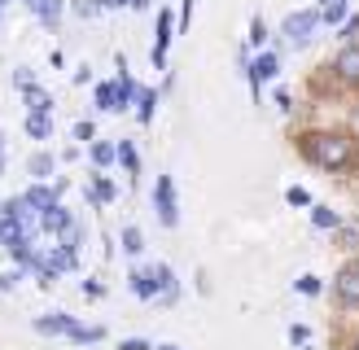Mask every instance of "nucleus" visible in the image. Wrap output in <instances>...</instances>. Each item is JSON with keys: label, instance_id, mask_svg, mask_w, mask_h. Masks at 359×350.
Wrapping results in <instances>:
<instances>
[{"label": "nucleus", "instance_id": "f257e3e1", "mask_svg": "<svg viewBox=\"0 0 359 350\" xmlns=\"http://www.w3.org/2000/svg\"><path fill=\"white\" fill-rule=\"evenodd\" d=\"M294 153L325 175H359V136L342 122H302L294 127Z\"/></svg>", "mask_w": 359, "mask_h": 350}, {"label": "nucleus", "instance_id": "f03ea898", "mask_svg": "<svg viewBox=\"0 0 359 350\" xmlns=\"http://www.w3.org/2000/svg\"><path fill=\"white\" fill-rule=\"evenodd\" d=\"M311 88H316L320 105H333V97L337 101H355L359 97V44H337V52L320 66Z\"/></svg>", "mask_w": 359, "mask_h": 350}, {"label": "nucleus", "instance_id": "7ed1b4c3", "mask_svg": "<svg viewBox=\"0 0 359 350\" xmlns=\"http://www.w3.org/2000/svg\"><path fill=\"white\" fill-rule=\"evenodd\" d=\"M333 298L337 320H359V258H342V267L333 272V285H325Z\"/></svg>", "mask_w": 359, "mask_h": 350}, {"label": "nucleus", "instance_id": "20e7f679", "mask_svg": "<svg viewBox=\"0 0 359 350\" xmlns=\"http://www.w3.org/2000/svg\"><path fill=\"white\" fill-rule=\"evenodd\" d=\"M316 31H320V9L316 5H302V9H290L285 13V22H280V40L272 44L276 52L280 48H307L316 40Z\"/></svg>", "mask_w": 359, "mask_h": 350}, {"label": "nucleus", "instance_id": "39448f33", "mask_svg": "<svg viewBox=\"0 0 359 350\" xmlns=\"http://www.w3.org/2000/svg\"><path fill=\"white\" fill-rule=\"evenodd\" d=\"M241 75H245V83H250V97H255V105L263 101V83H272L276 75H280V52L267 44V48H259V52H250V62L241 66Z\"/></svg>", "mask_w": 359, "mask_h": 350}, {"label": "nucleus", "instance_id": "423d86ee", "mask_svg": "<svg viewBox=\"0 0 359 350\" xmlns=\"http://www.w3.org/2000/svg\"><path fill=\"white\" fill-rule=\"evenodd\" d=\"M171 44H175V13L167 5L154 9V44H149V66L154 70H171Z\"/></svg>", "mask_w": 359, "mask_h": 350}, {"label": "nucleus", "instance_id": "0eeeda50", "mask_svg": "<svg viewBox=\"0 0 359 350\" xmlns=\"http://www.w3.org/2000/svg\"><path fill=\"white\" fill-rule=\"evenodd\" d=\"M149 202H154V215H158V227H180V192H175V175H158L154 180V192H149Z\"/></svg>", "mask_w": 359, "mask_h": 350}, {"label": "nucleus", "instance_id": "6e6552de", "mask_svg": "<svg viewBox=\"0 0 359 350\" xmlns=\"http://www.w3.org/2000/svg\"><path fill=\"white\" fill-rule=\"evenodd\" d=\"M149 272H154V280H158V298H154V307H175L180 298H184V285H180L175 267L158 258V262H149Z\"/></svg>", "mask_w": 359, "mask_h": 350}, {"label": "nucleus", "instance_id": "1a4fd4ad", "mask_svg": "<svg viewBox=\"0 0 359 350\" xmlns=\"http://www.w3.org/2000/svg\"><path fill=\"white\" fill-rule=\"evenodd\" d=\"M79 324L83 320H75L70 311H44V315H35V332H40V337H62V342H70L79 332Z\"/></svg>", "mask_w": 359, "mask_h": 350}, {"label": "nucleus", "instance_id": "9d476101", "mask_svg": "<svg viewBox=\"0 0 359 350\" xmlns=\"http://www.w3.org/2000/svg\"><path fill=\"white\" fill-rule=\"evenodd\" d=\"M83 197L93 210H105L110 202H118V184L110 180L105 171H88V184H83Z\"/></svg>", "mask_w": 359, "mask_h": 350}, {"label": "nucleus", "instance_id": "9b49d317", "mask_svg": "<svg viewBox=\"0 0 359 350\" xmlns=\"http://www.w3.org/2000/svg\"><path fill=\"white\" fill-rule=\"evenodd\" d=\"M57 167H62V158L53 153V149H35V153L27 158V175H31V184H48L53 175H57Z\"/></svg>", "mask_w": 359, "mask_h": 350}, {"label": "nucleus", "instance_id": "f8f14e48", "mask_svg": "<svg viewBox=\"0 0 359 350\" xmlns=\"http://www.w3.org/2000/svg\"><path fill=\"white\" fill-rule=\"evenodd\" d=\"M128 289H132V298H140V302H154V298H158V280L149 272V262L128 267Z\"/></svg>", "mask_w": 359, "mask_h": 350}, {"label": "nucleus", "instance_id": "ddd939ff", "mask_svg": "<svg viewBox=\"0 0 359 350\" xmlns=\"http://www.w3.org/2000/svg\"><path fill=\"white\" fill-rule=\"evenodd\" d=\"M307 219H311L316 232H337V227L346 223V215H342L337 206H329V202H311V206H307Z\"/></svg>", "mask_w": 359, "mask_h": 350}, {"label": "nucleus", "instance_id": "4468645a", "mask_svg": "<svg viewBox=\"0 0 359 350\" xmlns=\"http://www.w3.org/2000/svg\"><path fill=\"white\" fill-rule=\"evenodd\" d=\"M114 167H123V175H128V184L140 180V149H136V140H114Z\"/></svg>", "mask_w": 359, "mask_h": 350}, {"label": "nucleus", "instance_id": "2eb2a0df", "mask_svg": "<svg viewBox=\"0 0 359 350\" xmlns=\"http://www.w3.org/2000/svg\"><path fill=\"white\" fill-rule=\"evenodd\" d=\"M158 105H163V92H158V88H145V83H140V92H136V101H132V114H136L140 127H149V122L158 118Z\"/></svg>", "mask_w": 359, "mask_h": 350}, {"label": "nucleus", "instance_id": "dca6fc26", "mask_svg": "<svg viewBox=\"0 0 359 350\" xmlns=\"http://www.w3.org/2000/svg\"><path fill=\"white\" fill-rule=\"evenodd\" d=\"M18 197H22V202L35 210V215H44L48 206H57V202H62L57 192H53V180H48V184H27L22 192H18Z\"/></svg>", "mask_w": 359, "mask_h": 350}, {"label": "nucleus", "instance_id": "f3484780", "mask_svg": "<svg viewBox=\"0 0 359 350\" xmlns=\"http://www.w3.org/2000/svg\"><path fill=\"white\" fill-rule=\"evenodd\" d=\"M22 97V105H27V114H57V105H53V92L44 83H31L27 92H18Z\"/></svg>", "mask_w": 359, "mask_h": 350}, {"label": "nucleus", "instance_id": "a211bd4d", "mask_svg": "<svg viewBox=\"0 0 359 350\" xmlns=\"http://www.w3.org/2000/svg\"><path fill=\"white\" fill-rule=\"evenodd\" d=\"M53 127H57V114H22V132L35 140V145L53 140Z\"/></svg>", "mask_w": 359, "mask_h": 350}, {"label": "nucleus", "instance_id": "6ab92c4d", "mask_svg": "<svg viewBox=\"0 0 359 350\" xmlns=\"http://www.w3.org/2000/svg\"><path fill=\"white\" fill-rule=\"evenodd\" d=\"M31 13H35V22H40L44 31H53V35H57L62 18H66V0H40V5H35Z\"/></svg>", "mask_w": 359, "mask_h": 350}, {"label": "nucleus", "instance_id": "aec40b11", "mask_svg": "<svg viewBox=\"0 0 359 350\" xmlns=\"http://www.w3.org/2000/svg\"><path fill=\"white\" fill-rule=\"evenodd\" d=\"M316 9H320V27L337 31V27L346 22V13H351L355 5H351V0H325V5H316Z\"/></svg>", "mask_w": 359, "mask_h": 350}, {"label": "nucleus", "instance_id": "412c9836", "mask_svg": "<svg viewBox=\"0 0 359 350\" xmlns=\"http://www.w3.org/2000/svg\"><path fill=\"white\" fill-rule=\"evenodd\" d=\"M88 162H93V171H110L114 167V140H93L88 145Z\"/></svg>", "mask_w": 359, "mask_h": 350}, {"label": "nucleus", "instance_id": "4be33fe9", "mask_svg": "<svg viewBox=\"0 0 359 350\" xmlns=\"http://www.w3.org/2000/svg\"><path fill=\"white\" fill-rule=\"evenodd\" d=\"M118 245H123V254H128V258H140V254H145V232H140L136 223H123Z\"/></svg>", "mask_w": 359, "mask_h": 350}, {"label": "nucleus", "instance_id": "5701e85b", "mask_svg": "<svg viewBox=\"0 0 359 350\" xmlns=\"http://www.w3.org/2000/svg\"><path fill=\"white\" fill-rule=\"evenodd\" d=\"M333 350H359V320H337Z\"/></svg>", "mask_w": 359, "mask_h": 350}, {"label": "nucleus", "instance_id": "b1692460", "mask_svg": "<svg viewBox=\"0 0 359 350\" xmlns=\"http://www.w3.org/2000/svg\"><path fill=\"white\" fill-rule=\"evenodd\" d=\"M267 44H272V35H267V22L255 13V18H250V31H245V48H250V52H259V48H267Z\"/></svg>", "mask_w": 359, "mask_h": 350}, {"label": "nucleus", "instance_id": "393cba45", "mask_svg": "<svg viewBox=\"0 0 359 350\" xmlns=\"http://www.w3.org/2000/svg\"><path fill=\"white\" fill-rule=\"evenodd\" d=\"M70 140H75L79 149H88V145L97 140V118H79L75 127H70Z\"/></svg>", "mask_w": 359, "mask_h": 350}, {"label": "nucleus", "instance_id": "a878e982", "mask_svg": "<svg viewBox=\"0 0 359 350\" xmlns=\"http://www.w3.org/2000/svg\"><path fill=\"white\" fill-rule=\"evenodd\" d=\"M294 293H302V298H320V293H325V280H320L316 272H302V276L294 280Z\"/></svg>", "mask_w": 359, "mask_h": 350}, {"label": "nucleus", "instance_id": "bb28decb", "mask_svg": "<svg viewBox=\"0 0 359 350\" xmlns=\"http://www.w3.org/2000/svg\"><path fill=\"white\" fill-rule=\"evenodd\" d=\"M66 13L83 18V22H93V18H101V0H66Z\"/></svg>", "mask_w": 359, "mask_h": 350}, {"label": "nucleus", "instance_id": "cd10ccee", "mask_svg": "<svg viewBox=\"0 0 359 350\" xmlns=\"http://www.w3.org/2000/svg\"><path fill=\"white\" fill-rule=\"evenodd\" d=\"M333 35H337V44H359V9H351V13H346V22L337 27Z\"/></svg>", "mask_w": 359, "mask_h": 350}, {"label": "nucleus", "instance_id": "c85d7f7f", "mask_svg": "<svg viewBox=\"0 0 359 350\" xmlns=\"http://www.w3.org/2000/svg\"><path fill=\"white\" fill-rule=\"evenodd\" d=\"M316 197H311V188H302V184H290L285 188V206H294V210H307Z\"/></svg>", "mask_w": 359, "mask_h": 350}, {"label": "nucleus", "instance_id": "c756f323", "mask_svg": "<svg viewBox=\"0 0 359 350\" xmlns=\"http://www.w3.org/2000/svg\"><path fill=\"white\" fill-rule=\"evenodd\" d=\"M27 276H31V272H27V267H18V262H13V267H5V272H0V293H13Z\"/></svg>", "mask_w": 359, "mask_h": 350}, {"label": "nucleus", "instance_id": "7c9ffc66", "mask_svg": "<svg viewBox=\"0 0 359 350\" xmlns=\"http://www.w3.org/2000/svg\"><path fill=\"white\" fill-rule=\"evenodd\" d=\"M79 293L88 298V302H101V298H105V280L101 276H83L79 280Z\"/></svg>", "mask_w": 359, "mask_h": 350}, {"label": "nucleus", "instance_id": "2f4dec72", "mask_svg": "<svg viewBox=\"0 0 359 350\" xmlns=\"http://www.w3.org/2000/svg\"><path fill=\"white\" fill-rule=\"evenodd\" d=\"M285 337H290V346L307 350L311 346V324H290V328H285Z\"/></svg>", "mask_w": 359, "mask_h": 350}, {"label": "nucleus", "instance_id": "473e14b6", "mask_svg": "<svg viewBox=\"0 0 359 350\" xmlns=\"http://www.w3.org/2000/svg\"><path fill=\"white\" fill-rule=\"evenodd\" d=\"M193 5L197 0H180V13H175V35H184L193 27Z\"/></svg>", "mask_w": 359, "mask_h": 350}, {"label": "nucleus", "instance_id": "72a5a7b5", "mask_svg": "<svg viewBox=\"0 0 359 350\" xmlns=\"http://www.w3.org/2000/svg\"><path fill=\"white\" fill-rule=\"evenodd\" d=\"M276 110H280L285 118H294V110H298V105H294V92H290V88H285V83L276 88Z\"/></svg>", "mask_w": 359, "mask_h": 350}, {"label": "nucleus", "instance_id": "f704fd0d", "mask_svg": "<svg viewBox=\"0 0 359 350\" xmlns=\"http://www.w3.org/2000/svg\"><path fill=\"white\" fill-rule=\"evenodd\" d=\"M31 83H40V79H35V70L31 66H13V88H18V92H27Z\"/></svg>", "mask_w": 359, "mask_h": 350}, {"label": "nucleus", "instance_id": "c9c22d12", "mask_svg": "<svg viewBox=\"0 0 359 350\" xmlns=\"http://www.w3.org/2000/svg\"><path fill=\"white\" fill-rule=\"evenodd\" d=\"M114 350H154V342L149 337H118Z\"/></svg>", "mask_w": 359, "mask_h": 350}, {"label": "nucleus", "instance_id": "e433bc0d", "mask_svg": "<svg viewBox=\"0 0 359 350\" xmlns=\"http://www.w3.org/2000/svg\"><path fill=\"white\" fill-rule=\"evenodd\" d=\"M70 83H75V88L97 83V79H93V66H88V62H83V66H75V75H70Z\"/></svg>", "mask_w": 359, "mask_h": 350}, {"label": "nucleus", "instance_id": "4c0bfd02", "mask_svg": "<svg viewBox=\"0 0 359 350\" xmlns=\"http://www.w3.org/2000/svg\"><path fill=\"white\" fill-rule=\"evenodd\" d=\"M346 127L359 136V97H355V101H346Z\"/></svg>", "mask_w": 359, "mask_h": 350}, {"label": "nucleus", "instance_id": "58836bf2", "mask_svg": "<svg viewBox=\"0 0 359 350\" xmlns=\"http://www.w3.org/2000/svg\"><path fill=\"white\" fill-rule=\"evenodd\" d=\"M132 0H101V13H123Z\"/></svg>", "mask_w": 359, "mask_h": 350}, {"label": "nucleus", "instance_id": "ea45409f", "mask_svg": "<svg viewBox=\"0 0 359 350\" xmlns=\"http://www.w3.org/2000/svg\"><path fill=\"white\" fill-rule=\"evenodd\" d=\"M57 158H62V162H79V158H83V149H79V145H66Z\"/></svg>", "mask_w": 359, "mask_h": 350}, {"label": "nucleus", "instance_id": "a19ab883", "mask_svg": "<svg viewBox=\"0 0 359 350\" xmlns=\"http://www.w3.org/2000/svg\"><path fill=\"white\" fill-rule=\"evenodd\" d=\"M128 9H136V13H154V9H158V0H132Z\"/></svg>", "mask_w": 359, "mask_h": 350}, {"label": "nucleus", "instance_id": "79ce46f5", "mask_svg": "<svg viewBox=\"0 0 359 350\" xmlns=\"http://www.w3.org/2000/svg\"><path fill=\"white\" fill-rule=\"evenodd\" d=\"M48 66H53V70L66 66V52H62V48H53V52H48Z\"/></svg>", "mask_w": 359, "mask_h": 350}, {"label": "nucleus", "instance_id": "37998d69", "mask_svg": "<svg viewBox=\"0 0 359 350\" xmlns=\"http://www.w3.org/2000/svg\"><path fill=\"white\" fill-rule=\"evenodd\" d=\"M5 162H9V153H5V132H0V175H5Z\"/></svg>", "mask_w": 359, "mask_h": 350}, {"label": "nucleus", "instance_id": "c03bdc74", "mask_svg": "<svg viewBox=\"0 0 359 350\" xmlns=\"http://www.w3.org/2000/svg\"><path fill=\"white\" fill-rule=\"evenodd\" d=\"M154 350H184V346H175V342H158Z\"/></svg>", "mask_w": 359, "mask_h": 350}, {"label": "nucleus", "instance_id": "a18cd8bd", "mask_svg": "<svg viewBox=\"0 0 359 350\" xmlns=\"http://www.w3.org/2000/svg\"><path fill=\"white\" fill-rule=\"evenodd\" d=\"M18 5H22V9H27V13H31V9H35V5H40V0H18Z\"/></svg>", "mask_w": 359, "mask_h": 350}, {"label": "nucleus", "instance_id": "49530a36", "mask_svg": "<svg viewBox=\"0 0 359 350\" xmlns=\"http://www.w3.org/2000/svg\"><path fill=\"white\" fill-rule=\"evenodd\" d=\"M316 5H320V0H316Z\"/></svg>", "mask_w": 359, "mask_h": 350}, {"label": "nucleus", "instance_id": "de8ad7c7", "mask_svg": "<svg viewBox=\"0 0 359 350\" xmlns=\"http://www.w3.org/2000/svg\"><path fill=\"white\" fill-rule=\"evenodd\" d=\"M355 219H359V215H355Z\"/></svg>", "mask_w": 359, "mask_h": 350}]
</instances>
